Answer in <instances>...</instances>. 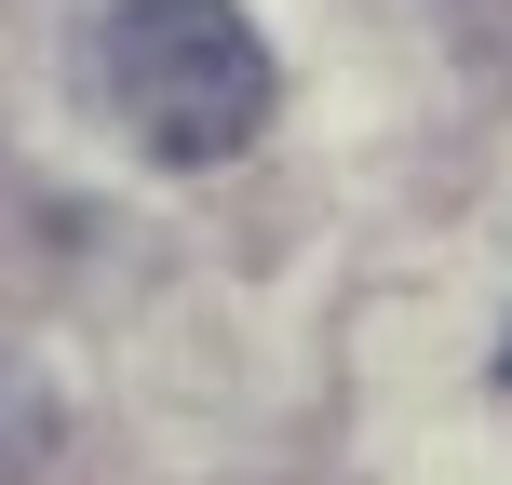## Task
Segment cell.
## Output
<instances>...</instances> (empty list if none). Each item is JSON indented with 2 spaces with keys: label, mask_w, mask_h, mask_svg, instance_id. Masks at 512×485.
<instances>
[{
  "label": "cell",
  "mask_w": 512,
  "mask_h": 485,
  "mask_svg": "<svg viewBox=\"0 0 512 485\" xmlns=\"http://www.w3.org/2000/svg\"><path fill=\"white\" fill-rule=\"evenodd\" d=\"M95 68H108L122 135H135L149 162H176V176L243 162L256 135H270V95H283L256 14H230V0H108Z\"/></svg>",
  "instance_id": "6da1fadb"
}]
</instances>
